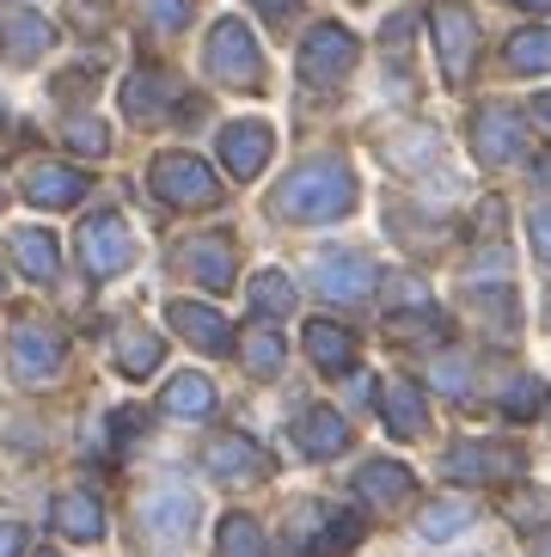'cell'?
Returning <instances> with one entry per match:
<instances>
[{
    "label": "cell",
    "instance_id": "6da1fadb",
    "mask_svg": "<svg viewBox=\"0 0 551 557\" xmlns=\"http://www.w3.org/2000/svg\"><path fill=\"white\" fill-rule=\"evenodd\" d=\"M350 209H356V172H350L343 160L301 165V172L270 197V214L301 221V227H313V221H343Z\"/></svg>",
    "mask_w": 551,
    "mask_h": 557
},
{
    "label": "cell",
    "instance_id": "7a4b0ae2",
    "mask_svg": "<svg viewBox=\"0 0 551 557\" xmlns=\"http://www.w3.org/2000/svg\"><path fill=\"white\" fill-rule=\"evenodd\" d=\"M62 331L44 325V319H19L13 337H7V368H13L19 386H49L62 374Z\"/></svg>",
    "mask_w": 551,
    "mask_h": 557
},
{
    "label": "cell",
    "instance_id": "3957f363",
    "mask_svg": "<svg viewBox=\"0 0 551 557\" xmlns=\"http://www.w3.org/2000/svg\"><path fill=\"white\" fill-rule=\"evenodd\" d=\"M209 74L215 81H228V86H245V92H258L264 86V50H258V37L245 32L240 18H221L209 37Z\"/></svg>",
    "mask_w": 551,
    "mask_h": 557
},
{
    "label": "cell",
    "instance_id": "277c9868",
    "mask_svg": "<svg viewBox=\"0 0 551 557\" xmlns=\"http://www.w3.org/2000/svg\"><path fill=\"white\" fill-rule=\"evenodd\" d=\"M130 258H135V239H130V221L123 214H93V221H81V263L93 282L123 276Z\"/></svg>",
    "mask_w": 551,
    "mask_h": 557
},
{
    "label": "cell",
    "instance_id": "5b68a950",
    "mask_svg": "<svg viewBox=\"0 0 551 557\" xmlns=\"http://www.w3.org/2000/svg\"><path fill=\"white\" fill-rule=\"evenodd\" d=\"M135 515H142V527L160 545H184L196 533V521H203V503L191 496V484H154Z\"/></svg>",
    "mask_w": 551,
    "mask_h": 557
},
{
    "label": "cell",
    "instance_id": "8992f818",
    "mask_svg": "<svg viewBox=\"0 0 551 557\" xmlns=\"http://www.w3.org/2000/svg\"><path fill=\"white\" fill-rule=\"evenodd\" d=\"M147 178H154V190H160V197L172 202V209H209V202L221 197L215 172H209L203 160H196V153H160Z\"/></svg>",
    "mask_w": 551,
    "mask_h": 557
},
{
    "label": "cell",
    "instance_id": "52a82bcc",
    "mask_svg": "<svg viewBox=\"0 0 551 557\" xmlns=\"http://www.w3.org/2000/svg\"><path fill=\"white\" fill-rule=\"evenodd\" d=\"M441 472L454 484H503V478H521V454L503 442H454Z\"/></svg>",
    "mask_w": 551,
    "mask_h": 557
},
{
    "label": "cell",
    "instance_id": "ba28073f",
    "mask_svg": "<svg viewBox=\"0 0 551 557\" xmlns=\"http://www.w3.org/2000/svg\"><path fill=\"white\" fill-rule=\"evenodd\" d=\"M350 67H356V37L343 32V25L307 32V44H301V81L307 86H338V81H350Z\"/></svg>",
    "mask_w": 551,
    "mask_h": 557
},
{
    "label": "cell",
    "instance_id": "9c48e42d",
    "mask_svg": "<svg viewBox=\"0 0 551 557\" xmlns=\"http://www.w3.org/2000/svg\"><path fill=\"white\" fill-rule=\"evenodd\" d=\"M429 32H436V50H441V74L448 81H466L472 55H478V25H472V13L454 7V0H441L436 13H429Z\"/></svg>",
    "mask_w": 551,
    "mask_h": 557
},
{
    "label": "cell",
    "instance_id": "30bf717a",
    "mask_svg": "<svg viewBox=\"0 0 551 557\" xmlns=\"http://www.w3.org/2000/svg\"><path fill=\"white\" fill-rule=\"evenodd\" d=\"M313 288L325 300H368L374 295V263L356 251H319L313 258Z\"/></svg>",
    "mask_w": 551,
    "mask_h": 557
},
{
    "label": "cell",
    "instance_id": "8fae6325",
    "mask_svg": "<svg viewBox=\"0 0 551 557\" xmlns=\"http://www.w3.org/2000/svg\"><path fill=\"white\" fill-rule=\"evenodd\" d=\"M270 148H276V135H270V123H258V116L221 129V165H228L233 178H258L264 165H270Z\"/></svg>",
    "mask_w": 551,
    "mask_h": 557
},
{
    "label": "cell",
    "instance_id": "7c38bea8",
    "mask_svg": "<svg viewBox=\"0 0 551 557\" xmlns=\"http://www.w3.org/2000/svg\"><path fill=\"white\" fill-rule=\"evenodd\" d=\"M166 319H172V331H179L184 344H191V349H209V356H221V349L240 344L228 319H221L215 307H203V300H172V307H166Z\"/></svg>",
    "mask_w": 551,
    "mask_h": 557
},
{
    "label": "cell",
    "instance_id": "4fadbf2b",
    "mask_svg": "<svg viewBox=\"0 0 551 557\" xmlns=\"http://www.w3.org/2000/svg\"><path fill=\"white\" fill-rule=\"evenodd\" d=\"M179 263L203 282V288H215V295L233 288V239H228V233H196V239H184Z\"/></svg>",
    "mask_w": 551,
    "mask_h": 557
},
{
    "label": "cell",
    "instance_id": "5bb4252c",
    "mask_svg": "<svg viewBox=\"0 0 551 557\" xmlns=\"http://www.w3.org/2000/svg\"><path fill=\"white\" fill-rule=\"evenodd\" d=\"M472 153L485 165H503L521 153V116L509 111V104H485L478 111V123H472Z\"/></svg>",
    "mask_w": 551,
    "mask_h": 557
},
{
    "label": "cell",
    "instance_id": "9a60e30c",
    "mask_svg": "<svg viewBox=\"0 0 551 557\" xmlns=\"http://www.w3.org/2000/svg\"><path fill=\"white\" fill-rule=\"evenodd\" d=\"M380 423H387L392 442H417L423 435V386L405 374H392L380 386Z\"/></svg>",
    "mask_w": 551,
    "mask_h": 557
},
{
    "label": "cell",
    "instance_id": "2e32d148",
    "mask_svg": "<svg viewBox=\"0 0 551 557\" xmlns=\"http://www.w3.org/2000/svg\"><path fill=\"white\" fill-rule=\"evenodd\" d=\"M172 104H179V86L166 81L160 67H135L130 81H123V111H130L135 123H160Z\"/></svg>",
    "mask_w": 551,
    "mask_h": 557
},
{
    "label": "cell",
    "instance_id": "e0dca14e",
    "mask_svg": "<svg viewBox=\"0 0 551 557\" xmlns=\"http://www.w3.org/2000/svg\"><path fill=\"white\" fill-rule=\"evenodd\" d=\"M209 472L221 478V484H258V478L270 472V459H264L258 442H245V435H221V442L209 447Z\"/></svg>",
    "mask_w": 551,
    "mask_h": 557
},
{
    "label": "cell",
    "instance_id": "ac0fdd59",
    "mask_svg": "<svg viewBox=\"0 0 551 557\" xmlns=\"http://www.w3.org/2000/svg\"><path fill=\"white\" fill-rule=\"evenodd\" d=\"M411 491H417V478L399 466V459H368L356 472V496L374 508H392V503H411Z\"/></svg>",
    "mask_w": 551,
    "mask_h": 557
},
{
    "label": "cell",
    "instance_id": "d6986e66",
    "mask_svg": "<svg viewBox=\"0 0 551 557\" xmlns=\"http://www.w3.org/2000/svg\"><path fill=\"white\" fill-rule=\"evenodd\" d=\"M294 442H301V454H307V459H338V447L350 442V423H343V410L313 405L307 417L294 423Z\"/></svg>",
    "mask_w": 551,
    "mask_h": 557
},
{
    "label": "cell",
    "instance_id": "ffe728a7",
    "mask_svg": "<svg viewBox=\"0 0 551 557\" xmlns=\"http://www.w3.org/2000/svg\"><path fill=\"white\" fill-rule=\"evenodd\" d=\"M301 344H307L313 368H325V374H350V368H356V337L343 325H331V319H313V325L301 331Z\"/></svg>",
    "mask_w": 551,
    "mask_h": 557
},
{
    "label": "cell",
    "instance_id": "44dd1931",
    "mask_svg": "<svg viewBox=\"0 0 551 557\" xmlns=\"http://www.w3.org/2000/svg\"><path fill=\"white\" fill-rule=\"evenodd\" d=\"M25 197L37 209H68V202L86 197V172H74V165H32L25 172Z\"/></svg>",
    "mask_w": 551,
    "mask_h": 557
},
{
    "label": "cell",
    "instance_id": "7402d4cb",
    "mask_svg": "<svg viewBox=\"0 0 551 557\" xmlns=\"http://www.w3.org/2000/svg\"><path fill=\"white\" fill-rule=\"evenodd\" d=\"M49 44H56V25H49L44 13H19V18L0 25V55H7V62H37Z\"/></svg>",
    "mask_w": 551,
    "mask_h": 557
},
{
    "label": "cell",
    "instance_id": "603a6c76",
    "mask_svg": "<svg viewBox=\"0 0 551 557\" xmlns=\"http://www.w3.org/2000/svg\"><path fill=\"white\" fill-rule=\"evenodd\" d=\"M160 410H166V417H179V423H203V417L215 410V380H209V374H179V380H166Z\"/></svg>",
    "mask_w": 551,
    "mask_h": 557
},
{
    "label": "cell",
    "instance_id": "cb8c5ba5",
    "mask_svg": "<svg viewBox=\"0 0 551 557\" xmlns=\"http://www.w3.org/2000/svg\"><path fill=\"white\" fill-rule=\"evenodd\" d=\"M111 349H117V368H123V374H135V380H147L166 361V344L154 337V331H142V325H117Z\"/></svg>",
    "mask_w": 551,
    "mask_h": 557
},
{
    "label": "cell",
    "instance_id": "d4e9b609",
    "mask_svg": "<svg viewBox=\"0 0 551 557\" xmlns=\"http://www.w3.org/2000/svg\"><path fill=\"white\" fill-rule=\"evenodd\" d=\"M7 251H13V263H19L32 282H49V276H56V263H62L56 239H49V233H37V227H19L13 239H7Z\"/></svg>",
    "mask_w": 551,
    "mask_h": 557
},
{
    "label": "cell",
    "instance_id": "484cf974",
    "mask_svg": "<svg viewBox=\"0 0 551 557\" xmlns=\"http://www.w3.org/2000/svg\"><path fill=\"white\" fill-rule=\"evenodd\" d=\"M240 361H245V368H252L258 380H270L276 368L289 361V344H282L270 325H252V331H240Z\"/></svg>",
    "mask_w": 551,
    "mask_h": 557
},
{
    "label": "cell",
    "instance_id": "4316f807",
    "mask_svg": "<svg viewBox=\"0 0 551 557\" xmlns=\"http://www.w3.org/2000/svg\"><path fill=\"white\" fill-rule=\"evenodd\" d=\"M245 300H252V312H264V319H282V312H294V282L282 276V270H258V276L245 282Z\"/></svg>",
    "mask_w": 551,
    "mask_h": 557
},
{
    "label": "cell",
    "instance_id": "83f0119b",
    "mask_svg": "<svg viewBox=\"0 0 551 557\" xmlns=\"http://www.w3.org/2000/svg\"><path fill=\"white\" fill-rule=\"evenodd\" d=\"M56 527H62L68 540H81V545L105 540V515H98L93 496H62V503H56Z\"/></svg>",
    "mask_w": 551,
    "mask_h": 557
},
{
    "label": "cell",
    "instance_id": "f1b7e54d",
    "mask_svg": "<svg viewBox=\"0 0 551 557\" xmlns=\"http://www.w3.org/2000/svg\"><path fill=\"white\" fill-rule=\"evenodd\" d=\"M387 337H399V344H436V337H448V319H441L436 307L392 312V319H387Z\"/></svg>",
    "mask_w": 551,
    "mask_h": 557
},
{
    "label": "cell",
    "instance_id": "f546056e",
    "mask_svg": "<svg viewBox=\"0 0 551 557\" xmlns=\"http://www.w3.org/2000/svg\"><path fill=\"white\" fill-rule=\"evenodd\" d=\"M509 67H515V74H546V67H551V32H546V25L509 37Z\"/></svg>",
    "mask_w": 551,
    "mask_h": 557
},
{
    "label": "cell",
    "instance_id": "4dcf8cb0",
    "mask_svg": "<svg viewBox=\"0 0 551 557\" xmlns=\"http://www.w3.org/2000/svg\"><path fill=\"white\" fill-rule=\"evenodd\" d=\"M423 540H454L460 527H472V503H460V496H448V503H429L417 515Z\"/></svg>",
    "mask_w": 551,
    "mask_h": 557
},
{
    "label": "cell",
    "instance_id": "1f68e13d",
    "mask_svg": "<svg viewBox=\"0 0 551 557\" xmlns=\"http://www.w3.org/2000/svg\"><path fill=\"white\" fill-rule=\"evenodd\" d=\"M221 557H264V527L252 515H228L221 521Z\"/></svg>",
    "mask_w": 551,
    "mask_h": 557
},
{
    "label": "cell",
    "instance_id": "d6a6232c",
    "mask_svg": "<svg viewBox=\"0 0 551 557\" xmlns=\"http://www.w3.org/2000/svg\"><path fill=\"white\" fill-rule=\"evenodd\" d=\"M356 540H362V521H356V515H343V521H325V527H319V540L307 545V557H343Z\"/></svg>",
    "mask_w": 551,
    "mask_h": 557
},
{
    "label": "cell",
    "instance_id": "836d02e7",
    "mask_svg": "<svg viewBox=\"0 0 551 557\" xmlns=\"http://www.w3.org/2000/svg\"><path fill=\"white\" fill-rule=\"evenodd\" d=\"M539 405H546V380L515 374V380L503 386V410H509V417H539Z\"/></svg>",
    "mask_w": 551,
    "mask_h": 557
},
{
    "label": "cell",
    "instance_id": "e575fe53",
    "mask_svg": "<svg viewBox=\"0 0 551 557\" xmlns=\"http://www.w3.org/2000/svg\"><path fill=\"white\" fill-rule=\"evenodd\" d=\"M68 148L74 153H105L111 148V129H105V123H98V116H74V123H68Z\"/></svg>",
    "mask_w": 551,
    "mask_h": 557
},
{
    "label": "cell",
    "instance_id": "d590c367",
    "mask_svg": "<svg viewBox=\"0 0 551 557\" xmlns=\"http://www.w3.org/2000/svg\"><path fill=\"white\" fill-rule=\"evenodd\" d=\"M142 7H147V25H154V32H179L196 13V0H142Z\"/></svg>",
    "mask_w": 551,
    "mask_h": 557
},
{
    "label": "cell",
    "instance_id": "8d00e7d4",
    "mask_svg": "<svg viewBox=\"0 0 551 557\" xmlns=\"http://www.w3.org/2000/svg\"><path fill=\"white\" fill-rule=\"evenodd\" d=\"M436 393H466V361H460V356H441V368H436Z\"/></svg>",
    "mask_w": 551,
    "mask_h": 557
},
{
    "label": "cell",
    "instance_id": "74e56055",
    "mask_svg": "<svg viewBox=\"0 0 551 557\" xmlns=\"http://www.w3.org/2000/svg\"><path fill=\"white\" fill-rule=\"evenodd\" d=\"M527 233H534V251H539V263H551V209H534V221H527Z\"/></svg>",
    "mask_w": 551,
    "mask_h": 557
},
{
    "label": "cell",
    "instance_id": "f35d334b",
    "mask_svg": "<svg viewBox=\"0 0 551 557\" xmlns=\"http://www.w3.org/2000/svg\"><path fill=\"white\" fill-rule=\"evenodd\" d=\"M509 515H515L521 527H534V521H546V496H515V503H509Z\"/></svg>",
    "mask_w": 551,
    "mask_h": 557
},
{
    "label": "cell",
    "instance_id": "ab89813d",
    "mask_svg": "<svg viewBox=\"0 0 551 557\" xmlns=\"http://www.w3.org/2000/svg\"><path fill=\"white\" fill-rule=\"evenodd\" d=\"M0 557H25V527L0 521Z\"/></svg>",
    "mask_w": 551,
    "mask_h": 557
},
{
    "label": "cell",
    "instance_id": "60d3db41",
    "mask_svg": "<svg viewBox=\"0 0 551 557\" xmlns=\"http://www.w3.org/2000/svg\"><path fill=\"white\" fill-rule=\"evenodd\" d=\"M497 221H503V202H485V209H478V227L497 233Z\"/></svg>",
    "mask_w": 551,
    "mask_h": 557
},
{
    "label": "cell",
    "instance_id": "b9f144b4",
    "mask_svg": "<svg viewBox=\"0 0 551 557\" xmlns=\"http://www.w3.org/2000/svg\"><path fill=\"white\" fill-rule=\"evenodd\" d=\"M534 123L551 135V92H546V99H534Z\"/></svg>",
    "mask_w": 551,
    "mask_h": 557
},
{
    "label": "cell",
    "instance_id": "7bdbcfd3",
    "mask_svg": "<svg viewBox=\"0 0 551 557\" xmlns=\"http://www.w3.org/2000/svg\"><path fill=\"white\" fill-rule=\"evenodd\" d=\"M252 7H264V13H289V0H252Z\"/></svg>",
    "mask_w": 551,
    "mask_h": 557
},
{
    "label": "cell",
    "instance_id": "ee69618b",
    "mask_svg": "<svg viewBox=\"0 0 551 557\" xmlns=\"http://www.w3.org/2000/svg\"><path fill=\"white\" fill-rule=\"evenodd\" d=\"M515 7H534V13H551V0H515Z\"/></svg>",
    "mask_w": 551,
    "mask_h": 557
},
{
    "label": "cell",
    "instance_id": "f6af8a7d",
    "mask_svg": "<svg viewBox=\"0 0 551 557\" xmlns=\"http://www.w3.org/2000/svg\"><path fill=\"white\" fill-rule=\"evenodd\" d=\"M534 557H551V533H546V540H539V552Z\"/></svg>",
    "mask_w": 551,
    "mask_h": 557
},
{
    "label": "cell",
    "instance_id": "bcb514c9",
    "mask_svg": "<svg viewBox=\"0 0 551 557\" xmlns=\"http://www.w3.org/2000/svg\"><path fill=\"white\" fill-rule=\"evenodd\" d=\"M0 288H7V276H0Z\"/></svg>",
    "mask_w": 551,
    "mask_h": 557
},
{
    "label": "cell",
    "instance_id": "7dc6e473",
    "mask_svg": "<svg viewBox=\"0 0 551 557\" xmlns=\"http://www.w3.org/2000/svg\"><path fill=\"white\" fill-rule=\"evenodd\" d=\"M44 557H56V552H44Z\"/></svg>",
    "mask_w": 551,
    "mask_h": 557
}]
</instances>
